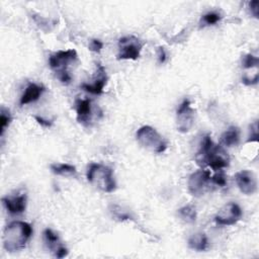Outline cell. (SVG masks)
<instances>
[{
  "instance_id": "6da1fadb",
  "label": "cell",
  "mask_w": 259,
  "mask_h": 259,
  "mask_svg": "<svg viewBox=\"0 0 259 259\" xmlns=\"http://www.w3.org/2000/svg\"><path fill=\"white\" fill-rule=\"evenodd\" d=\"M32 235V227L23 221L8 224L3 232V247L7 252H17L26 246Z\"/></svg>"
},
{
  "instance_id": "7a4b0ae2",
  "label": "cell",
  "mask_w": 259,
  "mask_h": 259,
  "mask_svg": "<svg viewBox=\"0 0 259 259\" xmlns=\"http://www.w3.org/2000/svg\"><path fill=\"white\" fill-rule=\"evenodd\" d=\"M87 180L95 188L103 192H112L116 188V182L113 176V170L100 163H91L86 173Z\"/></svg>"
},
{
  "instance_id": "3957f363",
  "label": "cell",
  "mask_w": 259,
  "mask_h": 259,
  "mask_svg": "<svg viewBox=\"0 0 259 259\" xmlns=\"http://www.w3.org/2000/svg\"><path fill=\"white\" fill-rule=\"evenodd\" d=\"M77 60L78 55L75 50L58 51L50 56L49 65L63 84H69L72 77L68 69L72 64H75Z\"/></svg>"
},
{
  "instance_id": "277c9868",
  "label": "cell",
  "mask_w": 259,
  "mask_h": 259,
  "mask_svg": "<svg viewBox=\"0 0 259 259\" xmlns=\"http://www.w3.org/2000/svg\"><path fill=\"white\" fill-rule=\"evenodd\" d=\"M136 139L140 146L156 154H161L167 149L165 139L150 125L141 126L136 133Z\"/></svg>"
},
{
  "instance_id": "5b68a950",
  "label": "cell",
  "mask_w": 259,
  "mask_h": 259,
  "mask_svg": "<svg viewBox=\"0 0 259 259\" xmlns=\"http://www.w3.org/2000/svg\"><path fill=\"white\" fill-rule=\"evenodd\" d=\"M230 164V156L222 145H212L205 156L202 158L199 166H209L211 169L219 171Z\"/></svg>"
},
{
  "instance_id": "8992f818",
  "label": "cell",
  "mask_w": 259,
  "mask_h": 259,
  "mask_svg": "<svg viewBox=\"0 0 259 259\" xmlns=\"http://www.w3.org/2000/svg\"><path fill=\"white\" fill-rule=\"evenodd\" d=\"M118 54L119 60H137L140 57L143 42L134 35H127L119 38L118 40Z\"/></svg>"
},
{
  "instance_id": "52a82bcc",
  "label": "cell",
  "mask_w": 259,
  "mask_h": 259,
  "mask_svg": "<svg viewBox=\"0 0 259 259\" xmlns=\"http://www.w3.org/2000/svg\"><path fill=\"white\" fill-rule=\"evenodd\" d=\"M210 173L208 170H198L192 173L187 182L188 191L191 195L199 197L208 191L211 183Z\"/></svg>"
},
{
  "instance_id": "ba28073f",
  "label": "cell",
  "mask_w": 259,
  "mask_h": 259,
  "mask_svg": "<svg viewBox=\"0 0 259 259\" xmlns=\"http://www.w3.org/2000/svg\"><path fill=\"white\" fill-rule=\"evenodd\" d=\"M195 110L191 107L188 99H184L176 111V124L177 131L180 133H187L194 124Z\"/></svg>"
},
{
  "instance_id": "9c48e42d",
  "label": "cell",
  "mask_w": 259,
  "mask_h": 259,
  "mask_svg": "<svg viewBox=\"0 0 259 259\" xmlns=\"http://www.w3.org/2000/svg\"><path fill=\"white\" fill-rule=\"evenodd\" d=\"M242 209L236 202H228L223 205L214 217V222L220 226H233L242 218Z\"/></svg>"
},
{
  "instance_id": "30bf717a",
  "label": "cell",
  "mask_w": 259,
  "mask_h": 259,
  "mask_svg": "<svg viewBox=\"0 0 259 259\" xmlns=\"http://www.w3.org/2000/svg\"><path fill=\"white\" fill-rule=\"evenodd\" d=\"M27 196L23 191H17L13 194L6 195L2 198V202L7 209V211L11 214H20L26 208Z\"/></svg>"
},
{
  "instance_id": "8fae6325",
  "label": "cell",
  "mask_w": 259,
  "mask_h": 259,
  "mask_svg": "<svg viewBox=\"0 0 259 259\" xmlns=\"http://www.w3.org/2000/svg\"><path fill=\"white\" fill-rule=\"evenodd\" d=\"M235 181L240 191L246 195H251L257 190V180L253 172L242 170L236 173Z\"/></svg>"
},
{
  "instance_id": "7c38bea8",
  "label": "cell",
  "mask_w": 259,
  "mask_h": 259,
  "mask_svg": "<svg viewBox=\"0 0 259 259\" xmlns=\"http://www.w3.org/2000/svg\"><path fill=\"white\" fill-rule=\"evenodd\" d=\"M107 82V75L104 67L101 64H97L96 66V72L92 77V82L91 83H83L81 87L91 93V94H101L103 92V88L106 85Z\"/></svg>"
},
{
  "instance_id": "4fadbf2b",
  "label": "cell",
  "mask_w": 259,
  "mask_h": 259,
  "mask_svg": "<svg viewBox=\"0 0 259 259\" xmlns=\"http://www.w3.org/2000/svg\"><path fill=\"white\" fill-rule=\"evenodd\" d=\"M44 238L48 248L57 258H64L68 255V249L62 245L58 234L55 233L52 229L47 228L44 231Z\"/></svg>"
},
{
  "instance_id": "5bb4252c",
  "label": "cell",
  "mask_w": 259,
  "mask_h": 259,
  "mask_svg": "<svg viewBox=\"0 0 259 259\" xmlns=\"http://www.w3.org/2000/svg\"><path fill=\"white\" fill-rule=\"evenodd\" d=\"M76 118L79 123L83 125H89L92 122L94 110L90 99H77L75 103Z\"/></svg>"
},
{
  "instance_id": "9a60e30c",
  "label": "cell",
  "mask_w": 259,
  "mask_h": 259,
  "mask_svg": "<svg viewBox=\"0 0 259 259\" xmlns=\"http://www.w3.org/2000/svg\"><path fill=\"white\" fill-rule=\"evenodd\" d=\"M45 90L46 89L42 85H38L35 83H29L20 97L19 104L26 105L28 103L38 100L39 97L41 96V94L45 92Z\"/></svg>"
},
{
  "instance_id": "2e32d148",
  "label": "cell",
  "mask_w": 259,
  "mask_h": 259,
  "mask_svg": "<svg viewBox=\"0 0 259 259\" xmlns=\"http://www.w3.org/2000/svg\"><path fill=\"white\" fill-rule=\"evenodd\" d=\"M188 247L195 251H205L208 248V239L204 233H195L192 234L187 241Z\"/></svg>"
},
{
  "instance_id": "e0dca14e",
  "label": "cell",
  "mask_w": 259,
  "mask_h": 259,
  "mask_svg": "<svg viewBox=\"0 0 259 259\" xmlns=\"http://www.w3.org/2000/svg\"><path fill=\"white\" fill-rule=\"evenodd\" d=\"M240 142V130L232 125L226 132L223 133L221 137V145L225 147H234L237 146Z\"/></svg>"
},
{
  "instance_id": "ac0fdd59",
  "label": "cell",
  "mask_w": 259,
  "mask_h": 259,
  "mask_svg": "<svg viewBox=\"0 0 259 259\" xmlns=\"http://www.w3.org/2000/svg\"><path fill=\"white\" fill-rule=\"evenodd\" d=\"M51 171L59 176L63 177H76L77 170L75 166L67 164V163H54L50 166Z\"/></svg>"
},
{
  "instance_id": "d6986e66",
  "label": "cell",
  "mask_w": 259,
  "mask_h": 259,
  "mask_svg": "<svg viewBox=\"0 0 259 259\" xmlns=\"http://www.w3.org/2000/svg\"><path fill=\"white\" fill-rule=\"evenodd\" d=\"M177 214L183 222L188 223V224L194 223L197 218L196 210L192 205H184V206L180 207L177 211Z\"/></svg>"
},
{
  "instance_id": "ffe728a7",
  "label": "cell",
  "mask_w": 259,
  "mask_h": 259,
  "mask_svg": "<svg viewBox=\"0 0 259 259\" xmlns=\"http://www.w3.org/2000/svg\"><path fill=\"white\" fill-rule=\"evenodd\" d=\"M11 114L8 109L5 107L1 108V113H0V136L3 137L6 128L9 126L11 122Z\"/></svg>"
},
{
  "instance_id": "44dd1931",
  "label": "cell",
  "mask_w": 259,
  "mask_h": 259,
  "mask_svg": "<svg viewBox=\"0 0 259 259\" xmlns=\"http://www.w3.org/2000/svg\"><path fill=\"white\" fill-rule=\"evenodd\" d=\"M221 18H222V16L219 12L210 11V12H207L204 15H202L201 23H203V25H213V24L218 23L221 20Z\"/></svg>"
},
{
  "instance_id": "7402d4cb",
  "label": "cell",
  "mask_w": 259,
  "mask_h": 259,
  "mask_svg": "<svg viewBox=\"0 0 259 259\" xmlns=\"http://www.w3.org/2000/svg\"><path fill=\"white\" fill-rule=\"evenodd\" d=\"M259 65V59L251 54H248L244 57L243 66L245 69H256Z\"/></svg>"
},
{
  "instance_id": "603a6c76",
  "label": "cell",
  "mask_w": 259,
  "mask_h": 259,
  "mask_svg": "<svg viewBox=\"0 0 259 259\" xmlns=\"http://www.w3.org/2000/svg\"><path fill=\"white\" fill-rule=\"evenodd\" d=\"M210 179H211V183L212 184H215V185H218L220 187H224L227 184L226 175L221 170H219V172H217L213 176H211Z\"/></svg>"
},
{
  "instance_id": "cb8c5ba5",
  "label": "cell",
  "mask_w": 259,
  "mask_h": 259,
  "mask_svg": "<svg viewBox=\"0 0 259 259\" xmlns=\"http://www.w3.org/2000/svg\"><path fill=\"white\" fill-rule=\"evenodd\" d=\"M102 48H103V42H102L100 39L94 38V39H91V40H90L89 49H90L92 52L99 53Z\"/></svg>"
},
{
  "instance_id": "d4e9b609",
  "label": "cell",
  "mask_w": 259,
  "mask_h": 259,
  "mask_svg": "<svg viewBox=\"0 0 259 259\" xmlns=\"http://www.w3.org/2000/svg\"><path fill=\"white\" fill-rule=\"evenodd\" d=\"M258 5H259L258 1H251V2H249V8H250L251 14L254 17H256V18L258 17Z\"/></svg>"
},
{
  "instance_id": "484cf974",
  "label": "cell",
  "mask_w": 259,
  "mask_h": 259,
  "mask_svg": "<svg viewBox=\"0 0 259 259\" xmlns=\"http://www.w3.org/2000/svg\"><path fill=\"white\" fill-rule=\"evenodd\" d=\"M166 59H167L166 52H165V50H164L163 47H160V48L158 49V61H159V63H160V64L165 63Z\"/></svg>"
},
{
  "instance_id": "4316f807",
  "label": "cell",
  "mask_w": 259,
  "mask_h": 259,
  "mask_svg": "<svg viewBox=\"0 0 259 259\" xmlns=\"http://www.w3.org/2000/svg\"><path fill=\"white\" fill-rule=\"evenodd\" d=\"M34 118L37 120L38 123H40L44 126H51L52 125V121H50V120H45L44 118H41L39 116H34Z\"/></svg>"
}]
</instances>
